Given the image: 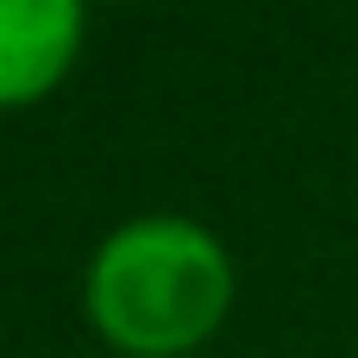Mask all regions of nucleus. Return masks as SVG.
Wrapping results in <instances>:
<instances>
[{
  "instance_id": "nucleus-1",
  "label": "nucleus",
  "mask_w": 358,
  "mask_h": 358,
  "mask_svg": "<svg viewBox=\"0 0 358 358\" xmlns=\"http://www.w3.org/2000/svg\"><path fill=\"white\" fill-rule=\"evenodd\" d=\"M82 296L101 340L126 358H182L227 321L233 258L201 220L145 214L101 239Z\"/></svg>"
},
{
  "instance_id": "nucleus-2",
  "label": "nucleus",
  "mask_w": 358,
  "mask_h": 358,
  "mask_svg": "<svg viewBox=\"0 0 358 358\" xmlns=\"http://www.w3.org/2000/svg\"><path fill=\"white\" fill-rule=\"evenodd\" d=\"M88 0H0V107L44 101L82 50Z\"/></svg>"
},
{
  "instance_id": "nucleus-3",
  "label": "nucleus",
  "mask_w": 358,
  "mask_h": 358,
  "mask_svg": "<svg viewBox=\"0 0 358 358\" xmlns=\"http://www.w3.org/2000/svg\"><path fill=\"white\" fill-rule=\"evenodd\" d=\"M107 6H113V0H107Z\"/></svg>"
}]
</instances>
